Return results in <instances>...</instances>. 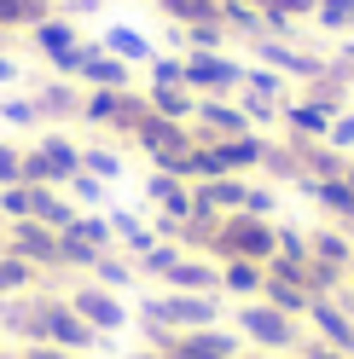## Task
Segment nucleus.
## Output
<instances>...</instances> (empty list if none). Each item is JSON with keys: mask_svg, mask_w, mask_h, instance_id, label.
Returning a JSON list of instances; mask_svg holds the SVG:
<instances>
[{"mask_svg": "<svg viewBox=\"0 0 354 359\" xmlns=\"http://www.w3.org/2000/svg\"><path fill=\"white\" fill-rule=\"evenodd\" d=\"M70 174H81V151L58 133H47L35 151H24V186H58Z\"/></svg>", "mask_w": 354, "mask_h": 359, "instance_id": "obj_1", "label": "nucleus"}, {"mask_svg": "<svg viewBox=\"0 0 354 359\" xmlns=\"http://www.w3.org/2000/svg\"><path fill=\"white\" fill-rule=\"evenodd\" d=\"M215 243H221V250H232V261H268L279 250V238L268 232V220H261V215H232Z\"/></svg>", "mask_w": 354, "mask_h": 359, "instance_id": "obj_2", "label": "nucleus"}, {"mask_svg": "<svg viewBox=\"0 0 354 359\" xmlns=\"http://www.w3.org/2000/svg\"><path fill=\"white\" fill-rule=\"evenodd\" d=\"M12 255H24L29 266H58V232L41 226V220H12V238H6Z\"/></svg>", "mask_w": 354, "mask_h": 359, "instance_id": "obj_3", "label": "nucleus"}, {"mask_svg": "<svg viewBox=\"0 0 354 359\" xmlns=\"http://www.w3.org/2000/svg\"><path fill=\"white\" fill-rule=\"evenodd\" d=\"M186 81L197 87V93H221V87H238V81H244V70L227 64V58H215V53H192V58H186Z\"/></svg>", "mask_w": 354, "mask_h": 359, "instance_id": "obj_4", "label": "nucleus"}, {"mask_svg": "<svg viewBox=\"0 0 354 359\" xmlns=\"http://www.w3.org/2000/svg\"><path fill=\"white\" fill-rule=\"evenodd\" d=\"M70 307H76L93 330H117V325H122V302L110 296V290H93V284H87V290H76V296H70Z\"/></svg>", "mask_w": 354, "mask_h": 359, "instance_id": "obj_5", "label": "nucleus"}, {"mask_svg": "<svg viewBox=\"0 0 354 359\" xmlns=\"http://www.w3.org/2000/svg\"><path fill=\"white\" fill-rule=\"evenodd\" d=\"M76 76L93 81V87H128V64H122L117 53H105V47H81Z\"/></svg>", "mask_w": 354, "mask_h": 359, "instance_id": "obj_6", "label": "nucleus"}, {"mask_svg": "<svg viewBox=\"0 0 354 359\" xmlns=\"http://www.w3.org/2000/svg\"><path fill=\"white\" fill-rule=\"evenodd\" d=\"M29 35H35V47L47 53V58H64V53H76V47H81L76 24H64V18H41V24H29Z\"/></svg>", "mask_w": 354, "mask_h": 359, "instance_id": "obj_7", "label": "nucleus"}, {"mask_svg": "<svg viewBox=\"0 0 354 359\" xmlns=\"http://www.w3.org/2000/svg\"><path fill=\"white\" fill-rule=\"evenodd\" d=\"M29 220H41V226H53V232H64L76 220V209L64 203V197L53 191V186H29Z\"/></svg>", "mask_w": 354, "mask_h": 359, "instance_id": "obj_8", "label": "nucleus"}, {"mask_svg": "<svg viewBox=\"0 0 354 359\" xmlns=\"http://www.w3.org/2000/svg\"><path fill=\"white\" fill-rule=\"evenodd\" d=\"M215 156H221V168H256L261 163V156H268V145H261V140H250V133H232V140H221V145H209Z\"/></svg>", "mask_w": 354, "mask_h": 359, "instance_id": "obj_9", "label": "nucleus"}, {"mask_svg": "<svg viewBox=\"0 0 354 359\" xmlns=\"http://www.w3.org/2000/svg\"><path fill=\"white\" fill-rule=\"evenodd\" d=\"M244 330L256 336V342H291V319H284L279 307H244Z\"/></svg>", "mask_w": 354, "mask_h": 359, "instance_id": "obj_10", "label": "nucleus"}, {"mask_svg": "<svg viewBox=\"0 0 354 359\" xmlns=\"http://www.w3.org/2000/svg\"><path fill=\"white\" fill-rule=\"evenodd\" d=\"M145 191L157 197V203H163L169 215H192V191L181 186V174H163V168H157V174H151V186H145Z\"/></svg>", "mask_w": 354, "mask_h": 359, "instance_id": "obj_11", "label": "nucleus"}, {"mask_svg": "<svg viewBox=\"0 0 354 359\" xmlns=\"http://www.w3.org/2000/svg\"><path fill=\"white\" fill-rule=\"evenodd\" d=\"M35 110H41V116H81V99H76L64 81H47V87L35 93Z\"/></svg>", "mask_w": 354, "mask_h": 359, "instance_id": "obj_12", "label": "nucleus"}, {"mask_svg": "<svg viewBox=\"0 0 354 359\" xmlns=\"http://www.w3.org/2000/svg\"><path fill=\"white\" fill-rule=\"evenodd\" d=\"M53 18L47 0H0V29H18V24H41Z\"/></svg>", "mask_w": 354, "mask_h": 359, "instance_id": "obj_13", "label": "nucleus"}, {"mask_svg": "<svg viewBox=\"0 0 354 359\" xmlns=\"http://www.w3.org/2000/svg\"><path fill=\"white\" fill-rule=\"evenodd\" d=\"M151 110L169 116V122H181V116H192V110H197V99L181 93V87H151Z\"/></svg>", "mask_w": 354, "mask_h": 359, "instance_id": "obj_14", "label": "nucleus"}, {"mask_svg": "<svg viewBox=\"0 0 354 359\" xmlns=\"http://www.w3.org/2000/svg\"><path fill=\"white\" fill-rule=\"evenodd\" d=\"M105 53H117L122 64H145V58H151V47H145L134 29H110V35H105Z\"/></svg>", "mask_w": 354, "mask_h": 359, "instance_id": "obj_15", "label": "nucleus"}, {"mask_svg": "<svg viewBox=\"0 0 354 359\" xmlns=\"http://www.w3.org/2000/svg\"><path fill=\"white\" fill-rule=\"evenodd\" d=\"M163 278H169L174 290H209V284H215V273H209L204 261H174V266H169Z\"/></svg>", "mask_w": 354, "mask_h": 359, "instance_id": "obj_16", "label": "nucleus"}, {"mask_svg": "<svg viewBox=\"0 0 354 359\" xmlns=\"http://www.w3.org/2000/svg\"><path fill=\"white\" fill-rule=\"evenodd\" d=\"M314 319H320V330H325L337 348H354V325H348V319H343V313L331 307V302H314Z\"/></svg>", "mask_w": 354, "mask_h": 359, "instance_id": "obj_17", "label": "nucleus"}, {"mask_svg": "<svg viewBox=\"0 0 354 359\" xmlns=\"http://www.w3.org/2000/svg\"><path fill=\"white\" fill-rule=\"evenodd\" d=\"M284 122H291V133H331V116L320 104H291L284 110Z\"/></svg>", "mask_w": 354, "mask_h": 359, "instance_id": "obj_18", "label": "nucleus"}, {"mask_svg": "<svg viewBox=\"0 0 354 359\" xmlns=\"http://www.w3.org/2000/svg\"><path fill=\"white\" fill-rule=\"evenodd\" d=\"M0 215L6 220H29V186L18 180V186H0Z\"/></svg>", "mask_w": 354, "mask_h": 359, "instance_id": "obj_19", "label": "nucleus"}, {"mask_svg": "<svg viewBox=\"0 0 354 359\" xmlns=\"http://www.w3.org/2000/svg\"><path fill=\"white\" fill-rule=\"evenodd\" d=\"M0 122L29 128V122H41V110H35V99H6V104H0Z\"/></svg>", "mask_w": 354, "mask_h": 359, "instance_id": "obj_20", "label": "nucleus"}, {"mask_svg": "<svg viewBox=\"0 0 354 359\" xmlns=\"http://www.w3.org/2000/svg\"><path fill=\"white\" fill-rule=\"evenodd\" d=\"M81 168L99 174V180H117V174H122V163H117L110 151H81Z\"/></svg>", "mask_w": 354, "mask_h": 359, "instance_id": "obj_21", "label": "nucleus"}, {"mask_svg": "<svg viewBox=\"0 0 354 359\" xmlns=\"http://www.w3.org/2000/svg\"><path fill=\"white\" fill-rule=\"evenodd\" d=\"M348 18H354V0H320V24L348 29Z\"/></svg>", "mask_w": 354, "mask_h": 359, "instance_id": "obj_22", "label": "nucleus"}, {"mask_svg": "<svg viewBox=\"0 0 354 359\" xmlns=\"http://www.w3.org/2000/svg\"><path fill=\"white\" fill-rule=\"evenodd\" d=\"M64 186H70V191L81 197V203H99V197H105V186H99V174H87V168H81V174H70V180H64Z\"/></svg>", "mask_w": 354, "mask_h": 359, "instance_id": "obj_23", "label": "nucleus"}, {"mask_svg": "<svg viewBox=\"0 0 354 359\" xmlns=\"http://www.w3.org/2000/svg\"><path fill=\"white\" fill-rule=\"evenodd\" d=\"M93 273H99V284H105V290H117V284H128V278H134L122 261H110V255H99V261H93Z\"/></svg>", "mask_w": 354, "mask_h": 359, "instance_id": "obj_24", "label": "nucleus"}, {"mask_svg": "<svg viewBox=\"0 0 354 359\" xmlns=\"http://www.w3.org/2000/svg\"><path fill=\"white\" fill-rule=\"evenodd\" d=\"M18 180H24V151L0 145V186H18Z\"/></svg>", "mask_w": 354, "mask_h": 359, "instance_id": "obj_25", "label": "nucleus"}, {"mask_svg": "<svg viewBox=\"0 0 354 359\" xmlns=\"http://www.w3.org/2000/svg\"><path fill=\"white\" fill-rule=\"evenodd\" d=\"M227 284H232V290H256V284H261V266H256V261H232V266H227Z\"/></svg>", "mask_w": 354, "mask_h": 359, "instance_id": "obj_26", "label": "nucleus"}, {"mask_svg": "<svg viewBox=\"0 0 354 359\" xmlns=\"http://www.w3.org/2000/svg\"><path fill=\"white\" fill-rule=\"evenodd\" d=\"M12 76H18V64H12V58H6V53H0V87H6V81H12Z\"/></svg>", "mask_w": 354, "mask_h": 359, "instance_id": "obj_27", "label": "nucleus"}, {"mask_svg": "<svg viewBox=\"0 0 354 359\" xmlns=\"http://www.w3.org/2000/svg\"><path fill=\"white\" fill-rule=\"evenodd\" d=\"M24 359H64V353H53V348H47V342H41V348H29V353H24Z\"/></svg>", "mask_w": 354, "mask_h": 359, "instance_id": "obj_28", "label": "nucleus"}]
</instances>
